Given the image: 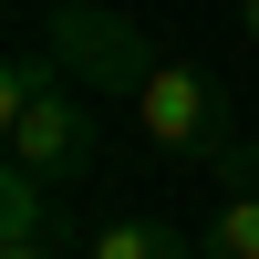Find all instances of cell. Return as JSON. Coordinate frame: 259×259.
Returning <instances> with one entry per match:
<instances>
[{"label":"cell","mask_w":259,"mask_h":259,"mask_svg":"<svg viewBox=\"0 0 259 259\" xmlns=\"http://www.w3.org/2000/svg\"><path fill=\"white\" fill-rule=\"evenodd\" d=\"M11 166H21V177H41V187H73L83 166H94V114H83V94L31 104V114L11 124Z\"/></svg>","instance_id":"cell-3"},{"label":"cell","mask_w":259,"mask_h":259,"mask_svg":"<svg viewBox=\"0 0 259 259\" xmlns=\"http://www.w3.org/2000/svg\"><path fill=\"white\" fill-rule=\"evenodd\" d=\"M52 94H62V62H41V52H11V62H0V135H11L31 104H52Z\"/></svg>","instance_id":"cell-5"},{"label":"cell","mask_w":259,"mask_h":259,"mask_svg":"<svg viewBox=\"0 0 259 259\" xmlns=\"http://www.w3.org/2000/svg\"><path fill=\"white\" fill-rule=\"evenodd\" d=\"M197 259H259V197H218V218L197 228Z\"/></svg>","instance_id":"cell-6"},{"label":"cell","mask_w":259,"mask_h":259,"mask_svg":"<svg viewBox=\"0 0 259 259\" xmlns=\"http://www.w3.org/2000/svg\"><path fill=\"white\" fill-rule=\"evenodd\" d=\"M41 228H52V187L11 166V177H0V239H41Z\"/></svg>","instance_id":"cell-7"},{"label":"cell","mask_w":259,"mask_h":259,"mask_svg":"<svg viewBox=\"0 0 259 259\" xmlns=\"http://www.w3.org/2000/svg\"><path fill=\"white\" fill-rule=\"evenodd\" d=\"M239 31H249V41H259V0H239Z\"/></svg>","instance_id":"cell-9"},{"label":"cell","mask_w":259,"mask_h":259,"mask_svg":"<svg viewBox=\"0 0 259 259\" xmlns=\"http://www.w3.org/2000/svg\"><path fill=\"white\" fill-rule=\"evenodd\" d=\"M52 62H62V83L73 94H124L135 104L145 83H156V62L166 52H145V31L114 11V0H52Z\"/></svg>","instance_id":"cell-1"},{"label":"cell","mask_w":259,"mask_h":259,"mask_svg":"<svg viewBox=\"0 0 259 259\" xmlns=\"http://www.w3.org/2000/svg\"><path fill=\"white\" fill-rule=\"evenodd\" d=\"M0 259H62L52 239H0Z\"/></svg>","instance_id":"cell-8"},{"label":"cell","mask_w":259,"mask_h":259,"mask_svg":"<svg viewBox=\"0 0 259 259\" xmlns=\"http://www.w3.org/2000/svg\"><path fill=\"white\" fill-rule=\"evenodd\" d=\"M135 114H145V145H156V156H177V166H218L228 145H239L228 94L197 73V62H156V83L135 94Z\"/></svg>","instance_id":"cell-2"},{"label":"cell","mask_w":259,"mask_h":259,"mask_svg":"<svg viewBox=\"0 0 259 259\" xmlns=\"http://www.w3.org/2000/svg\"><path fill=\"white\" fill-rule=\"evenodd\" d=\"M83 259H197V239H187L177 218H104L94 239H83Z\"/></svg>","instance_id":"cell-4"}]
</instances>
